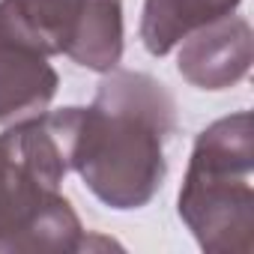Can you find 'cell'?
I'll return each instance as SVG.
<instances>
[{"mask_svg":"<svg viewBox=\"0 0 254 254\" xmlns=\"http://www.w3.org/2000/svg\"><path fill=\"white\" fill-rule=\"evenodd\" d=\"M177 108L165 84L144 72L111 69L90 108H78L72 171L114 209L147 206L165 183V147Z\"/></svg>","mask_w":254,"mask_h":254,"instance_id":"6da1fadb","label":"cell"},{"mask_svg":"<svg viewBox=\"0 0 254 254\" xmlns=\"http://www.w3.org/2000/svg\"><path fill=\"white\" fill-rule=\"evenodd\" d=\"M78 108L18 120L0 135V251H81L84 227L60 194Z\"/></svg>","mask_w":254,"mask_h":254,"instance_id":"7a4b0ae2","label":"cell"},{"mask_svg":"<svg viewBox=\"0 0 254 254\" xmlns=\"http://www.w3.org/2000/svg\"><path fill=\"white\" fill-rule=\"evenodd\" d=\"M254 120L248 111L197 135L180 189V215L209 254L254 251Z\"/></svg>","mask_w":254,"mask_h":254,"instance_id":"3957f363","label":"cell"},{"mask_svg":"<svg viewBox=\"0 0 254 254\" xmlns=\"http://www.w3.org/2000/svg\"><path fill=\"white\" fill-rule=\"evenodd\" d=\"M0 21L45 57L66 54L93 72L123 57V0H0Z\"/></svg>","mask_w":254,"mask_h":254,"instance_id":"277c9868","label":"cell"},{"mask_svg":"<svg viewBox=\"0 0 254 254\" xmlns=\"http://www.w3.org/2000/svg\"><path fill=\"white\" fill-rule=\"evenodd\" d=\"M254 57V39L245 18H218L191 36L180 48V75L200 90H224L239 84Z\"/></svg>","mask_w":254,"mask_h":254,"instance_id":"5b68a950","label":"cell"},{"mask_svg":"<svg viewBox=\"0 0 254 254\" xmlns=\"http://www.w3.org/2000/svg\"><path fill=\"white\" fill-rule=\"evenodd\" d=\"M57 84L48 57L0 21V123L42 114Z\"/></svg>","mask_w":254,"mask_h":254,"instance_id":"8992f818","label":"cell"},{"mask_svg":"<svg viewBox=\"0 0 254 254\" xmlns=\"http://www.w3.org/2000/svg\"><path fill=\"white\" fill-rule=\"evenodd\" d=\"M239 0H147L141 15L144 48L156 57L171 54L194 30L230 15Z\"/></svg>","mask_w":254,"mask_h":254,"instance_id":"52a82bcc","label":"cell"}]
</instances>
